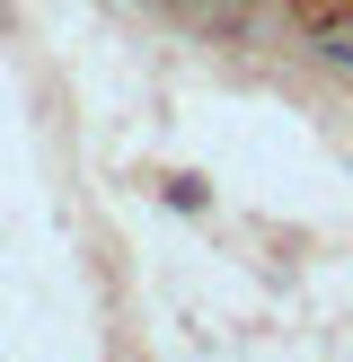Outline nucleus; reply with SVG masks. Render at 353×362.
<instances>
[{
    "instance_id": "obj_1",
    "label": "nucleus",
    "mask_w": 353,
    "mask_h": 362,
    "mask_svg": "<svg viewBox=\"0 0 353 362\" xmlns=\"http://www.w3.org/2000/svg\"><path fill=\"white\" fill-rule=\"evenodd\" d=\"M318 53H335V62L353 71V35H318Z\"/></svg>"
}]
</instances>
